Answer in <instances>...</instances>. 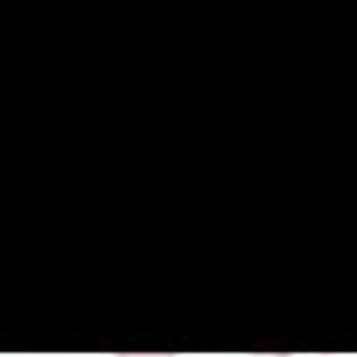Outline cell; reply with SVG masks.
Listing matches in <instances>:
<instances>
[{
  "instance_id": "1",
  "label": "cell",
  "mask_w": 357,
  "mask_h": 357,
  "mask_svg": "<svg viewBox=\"0 0 357 357\" xmlns=\"http://www.w3.org/2000/svg\"><path fill=\"white\" fill-rule=\"evenodd\" d=\"M114 357H172V353H114Z\"/></svg>"
},
{
  "instance_id": "2",
  "label": "cell",
  "mask_w": 357,
  "mask_h": 357,
  "mask_svg": "<svg viewBox=\"0 0 357 357\" xmlns=\"http://www.w3.org/2000/svg\"><path fill=\"white\" fill-rule=\"evenodd\" d=\"M252 357H269V353H252ZM273 357H290V353H273Z\"/></svg>"
},
{
  "instance_id": "3",
  "label": "cell",
  "mask_w": 357,
  "mask_h": 357,
  "mask_svg": "<svg viewBox=\"0 0 357 357\" xmlns=\"http://www.w3.org/2000/svg\"><path fill=\"white\" fill-rule=\"evenodd\" d=\"M315 357H336V353H315Z\"/></svg>"
}]
</instances>
